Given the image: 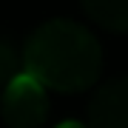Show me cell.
<instances>
[{
  "label": "cell",
  "mask_w": 128,
  "mask_h": 128,
  "mask_svg": "<svg viewBox=\"0 0 128 128\" xmlns=\"http://www.w3.org/2000/svg\"><path fill=\"white\" fill-rule=\"evenodd\" d=\"M82 12L108 32H128V0H80Z\"/></svg>",
  "instance_id": "4"
},
{
  "label": "cell",
  "mask_w": 128,
  "mask_h": 128,
  "mask_svg": "<svg viewBox=\"0 0 128 128\" xmlns=\"http://www.w3.org/2000/svg\"><path fill=\"white\" fill-rule=\"evenodd\" d=\"M20 60L23 71L43 88L71 94L100 80L102 46L82 23L54 17L28 34Z\"/></svg>",
  "instance_id": "1"
},
{
  "label": "cell",
  "mask_w": 128,
  "mask_h": 128,
  "mask_svg": "<svg viewBox=\"0 0 128 128\" xmlns=\"http://www.w3.org/2000/svg\"><path fill=\"white\" fill-rule=\"evenodd\" d=\"M20 71H23V60H20L17 48L12 46V40L0 37V88H6Z\"/></svg>",
  "instance_id": "5"
},
{
  "label": "cell",
  "mask_w": 128,
  "mask_h": 128,
  "mask_svg": "<svg viewBox=\"0 0 128 128\" xmlns=\"http://www.w3.org/2000/svg\"><path fill=\"white\" fill-rule=\"evenodd\" d=\"M57 128H88L86 122H77V120H66V122H60Z\"/></svg>",
  "instance_id": "6"
},
{
  "label": "cell",
  "mask_w": 128,
  "mask_h": 128,
  "mask_svg": "<svg viewBox=\"0 0 128 128\" xmlns=\"http://www.w3.org/2000/svg\"><path fill=\"white\" fill-rule=\"evenodd\" d=\"M0 114L9 128H40L48 117V94L34 77L20 71L0 97Z\"/></svg>",
  "instance_id": "2"
},
{
  "label": "cell",
  "mask_w": 128,
  "mask_h": 128,
  "mask_svg": "<svg viewBox=\"0 0 128 128\" xmlns=\"http://www.w3.org/2000/svg\"><path fill=\"white\" fill-rule=\"evenodd\" d=\"M88 128H128V77L102 82L88 102Z\"/></svg>",
  "instance_id": "3"
}]
</instances>
